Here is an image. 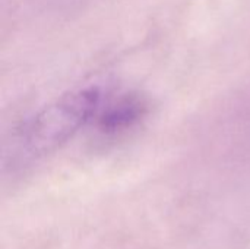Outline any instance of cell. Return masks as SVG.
<instances>
[{"label": "cell", "instance_id": "1", "mask_svg": "<svg viewBox=\"0 0 250 249\" xmlns=\"http://www.w3.org/2000/svg\"><path fill=\"white\" fill-rule=\"evenodd\" d=\"M101 94L94 90H78L62 95L21 123L4 144V169L26 167L66 144L98 112Z\"/></svg>", "mask_w": 250, "mask_h": 249}]
</instances>
